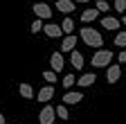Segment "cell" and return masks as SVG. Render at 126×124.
Listing matches in <instances>:
<instances>
[{
  "instance_id": "6da1fadb",
  "label": "cell",
  "mask_w": 126,
  "mask_h": 124,
  "mask_svg": "<svg viewBox=\"0 0 126 124\" xmlns=\"http://www.w3.org/2000/svg\"><path fill=\"white\" fill-rule=\"evenodd\" d=\"M79 36H81V41L88 45V48H101L104 45L101 34L97 32V29H92V27H83L81 32H79Z\"/></svg>"
},
{
  "instance_id": "7a4b0ae2",
  "label": "cell",
  "mask_w": 126,
  "mask_h": 124,
  "mask_svg": "<svg viewBox=\"0 0 126 124\" xmlns=\"http://www.w3.org/2000/svg\"><path fill=\"white\" fill-rule=\"evenodd\" d=\"M110 61H113V52H110V50H99V52L92 54L90 63H92V68H108Z\"/></svg>"
},
{
  "instance_id": "3957f363",
  "label": "cell",
  "mask_w": 126,
  "mask_h": 124,
  "mask_svg": "<svg viewBox=\"0 0 126 124\" xmlns=\"http://www.w3.org/2000/svg\"><path fill=\"white\" fill-rule=\"evenodd\" d=\"M56 122V111H54V106H43L41 108V113H38V124H54Z\"/></svg>"
},
{
  "instance_id": "277c9868",
  "label": "cell",
  "mask_w": 126,
  "mask_h": 124,
  "mask_svg": "<svg viewBox=\"0 0 126 124\" xmlns=\"http://www.w3.org/2000/svg\"><path fill=\"white\" fill-rule=\"evenodd\" d=\"M32 11H34L36 18H41V20H50L52 18V7L47 2H36L34 7H32Z\"/></svg>"
},
{
  "instance_id": "5b68a950",
  "label": "cell",
  "mask_w": 126,
  "mask_h": 124,
  "mask_svg": "<svg viewBox=\"0 0 126 124\" xmlns=\"http://www.w3.org/2000/svg\"><path fill=\"white\" fill-rule=\"evenodd\" d=\"M50 66H52L54 72H61L63 68H65V59H63V52H61V50L54 52V54L50 56Z\"/></svg>"
},
{
  "instance_id": "8992f818",
  "label": "cell",
  "mask_w": 126,
  "mask_h": 124,
  "mask_svg": "<svg viewBox=\"0 0 126 124\" xmlns=\"http://www.w3.org/2000/svg\"><path fill=\"white\" fill-rule=\"evenodd\" d=\"M52 97H54V86H52V84H45V86L36 92V99H38V102H45V104L50 102Z\"/></svg>"
},
{
  "instance_id": "52a82bcc",
  "label": "cell",
  "mask_w": 126,
  "mask_h": 124,
  "mask_svg": "<svg viewBox=\"0 0 126 124\" xmlns=\"http://www.w3.org/2000/svg\"><path fill=\"white\" fill-rule=\"evenodd\" d=\"M122 79V68H119V63L117 66H108V70H106V81L108 84H117Z\"/></svg>"
},
{
  "instance_id": "ba28073f",
  "label": "cell",
  "mask_w": 126,
  "mask_h": 124,
  "mask_svg": "<svg viewBox=\"0 0 126 124\" xmlns=\"http://www.w3.org/2000/svg\"><path fill=\"white\" fill-rule=\"evenodd\" d=\"M43 32L50 36V38H59V36H63L61 25H54V23H43Z\"/></svg>"
},
{
  "instance_id": "9c48e42d",
  "label": "cell",
  "mask_w": 126,
  "mask_h": 124,
  "mask_svg": "<svg viewBox=\"0 0 126 124\" xmlns=\"http://www.w3.org/2000/svg\"><path fill=\"white\" fill-rule=\"evenodd\" d=\"M94 81H97V77H94V72H83L79 79L74 81L77 86H81V88H88V86H92Z\"/></svg>"
},
{
  "instance_id": "30bf717a",
  "label": "cell",
  "mask_w": 126,
  "mask_h": 124,
  "mask_svg": "<svg viewBox=\"0 0 126 124\" xmlns=\"http://www.w3.org/2000/svg\"><path fill=\"white\" fill-rule=\"evenodd\" d=\"M70 66L74 70H83V54L79 52V50H72L70 52Z\"/></svg>"
},
{
  "instance_id": "8fae6325",
  "label": "cell",
  "mask_w": 126,
  "mask_h": 124,
  "mask_svg": "<svg viewBox=\"0 0 126 124\" xmlns=\"http://www.w3.org/2000/svg\"><path fill=\"white\" fill-rule=\"evenodd\" d=\"M74 45H77V36L74 34H65V38H63V43H61V52L65 54V52H72L74 50Z\"/></svg>"
},
{
  "instance_id": "7c38bea8",
  "label": "cell",
  "mask_w": 126,
  "mask_h": 124,
  "mask_svg": "<svg viewBox=\"0 0 126 124\" xmlns=\"http://www.w3.org/2000/svg\"><path fill=\"white\" fill-rule=\"evenodd\" d=\"M54 2H56V9L63 11V16H68V14L74 11V2L72 0H54Z\"/></svg>"
},
{
  "instance_id": "4fadbf2b",
  "label": "cell",
  "mask_w": 126,
  "mask_h": 124,
  "mask_svg": "<svg viewBox=\"0 0 126 124\" xmlns=\"http://www.w3.org/2000/svg\"><path fill=\"white\" fill-rule=\"evenodd\" d=\"M81 99H83V92L74 90V92H65V97H63V104H79Z\"/></svg>"
},
{
  "instance_id": "5bb4252c",
  "label": "cell",
  "mask_w": 126,
  "mask_h": 124,
  "mask_svg": "<svg viewBox=\"0 0 126 124\" xmlns=\"http://www.w3.org/2000/svg\"><path fill=\"white\" fill-rule=\"evenodd\" d=\"M97 16H99V11L97 9H83L81 11V23H92V20H97Z\"/></svg>"
},
{
  "instance_id": "9a60e30c",
  "label": "cell",
  "mask_w": 126,
  "mask_h": 124,
  "mask_svg": "<svg viewBox=\"0 0 126 124\" xmlns=\"http://www.w3.org/2000/svg\"><path fill=\"white\" fill-rule=\"evenodd\" d=\"M18 92H20L23 99H32V97H34V88H32V84H20L18 86Z\"/></svg>"
},
{
  "instance_id": "2e32d148",
  "label": "cell",
  "mask_w": 126,
  "mask_h": 124,
  "mask_svg": "<svg viewBox=\"0 0 126 124\" xmlns=\"http://www.w3.org/2000/svg\"><path fill=\"white\" fill-rule=\"evenodd\" d=\"M101 27L104 29H119V20L113 16H106V18H101Z\"/></svg>"
},
{
  "instance_id": "e0dca14e",
  "label": "cell",
  "mask_w": 126,
  "mask_h": 124,
  "mask_svg": "<svg viewBox=\"0 0 126 124\" xmlns=\"http://www.w3.org/2000/svg\"><path fill=\"white\" fill-rule=\"evenodd\" d=\"M61 29H63V34H72L74 32V20L70 18V14L65 18H63V23H61Z\"/></svg>"
},
{
  "instance_id": "ac0fdd59",
  "label": "cell",
  "mask_w": 126,
  "mask_h": 124,
  "mask_svg": "<svg viewBox=\"0 0 126 124\" xmlns=\"http://www.w3.org/2000/svg\"><path fill=\"white\" fill-rule=\"evenodd\" d=\"M56 74H59V72H54V70L50 68V70H45V72H43V79H45L47 84H56Z\"/></svg>"
},
{
  "instance_id": "d6986e66",
  "label": "cell",
  "mask_w": 126,
  "mask_h": 124,
  "mask_svg": "<svg viewBox=\"0 0 126 124\" xmlns=\"http://www.w3.org/2000/svg\"><path fill=\"white\" fill-rule=\"evenodd\" d=\"M115 45L117 48H126V29H122V32L115 36Z\"/></svg>"
},
{
  "instance_id": "ffe728a7",
  "label": "cell",
  "mask_w": 126,
  "mask_h": 124,
  "mask_svg": "<svg viewBox=\"0 0 126 124\" xmlns=\"http://www.w3.org/2000/svg\"><path fill=\"white\" fill-rule=\"evenodd\" d=\"M54 111H56V117H59V120H68V117H70V115H68V108H65V104L56 106Z\"/></svg>"
},
{
  "instance_id": "44dd1931",
  "label": "cell",
  "mask_w": 126,
  "mask_h": 124,
  "mask_svg": "<svg viewBox=\"0 0 126 124\" xmlns=\"http://www.w3.org/2000/svg\"><path fill=\"white\" fill-rule=\"evenodd\" d=\"M32 34H38V32H43V20L41 18H36L34 23H32V29H29Z\"/></svg>"
},
{
  "instance_id": "7402d4cb",
  "label": "cell",
  "mask_w": 126,
  "mask_h": 124,
  "mask_svg": "<svg viewBox=\"0 0 126 124\" xmlns=\"http://www.w3.org/2000/svg\"><path fill=\"white\" fill-rule=\"evenodd\" d=\"M74 81H77V77L68 72L65 77H63V88H70V86H74Z\"/></svg>"
},
{
  "instance_id": "603a6c76",
  "label": "cell",
  "mask_w": 126,
  "mask_h": 124,
  "mask_svg": "<svg viewBox=\"0 0 126 124\" xmlns=\"http://www.w3.org/2000/svg\"><path fill=\"white\" fill-rule=\"evenodd\" d=\"M108 9H110V5L106 0H97V11H108Z\"/></svg>"
},
{
  "instance_id": "cb8c5ba5",
  "label": "cell",
  "mask_w": 126,
  "mask_h": 124,
  "mask_svg": "<svg viewBox=\"0 0 126 124\" xmlns=\"http://www.w3.org/2000/svg\"><path fill=\"white\" fill-rule=\"evenodd\" d=\"M115 9L117 11H126V0H115Z\"/></svg>"
},
{
  "instance_id": "d4e9b609",
  "label": "cell",
  "mask_w": 126,
  "mask_h": 124,
  "mask_svg": "<svg viewBox=\"0 0 126 124\" xmlns=\"http://www.w3.org/2000/svg\"><path fill=\"white\" fill-rule=\"evenodd\" d=\"M117 59H119V63H126V48H124V50L117 54Z\"/></svg>"
},
{
  "instance_id": "484cf974",
  "label": "cell",
  "mask_w": 126,
  "mask_h": 124,
  "mask_svg": "<svg viewBox=\"0 0 126 124\" xmlns=\"http://www.w3.org/2000/svg\"><path fill=\"white\" fill-rule=\"evenodd\" d=\"M0 124H5V115L2 113H0Z\"/></svg>"
},
{
  "instance_id": "4316f807",
  "label": "cell",
  "mask_w": 126,
  "mask_h": 124,
  "mask_svg": "<svg viewBox=\"0 0 126 124\" xmlns=\"http://www.w3.org/2000/svg\"><path fill=\"white\" fill-rule=\"evenodd\" d=\"M122 23H124V25H126V14H124V18H122Z\"/></svg>"
},
{
  "instance_id": "83f0119b",
  "label": "cell",
  "mask_w": 126,
  "mask_h": 124,
  "mask_svg": "<svg viewBox=\"0 0 126 124\" xmlns=\"http://www.w3.org/2000/svg\"><path fill=\"white\" fill-rule=\"evenodd\" d=\"M77 2H90V0H77Z\"/></svg>"
}]
</instances>
